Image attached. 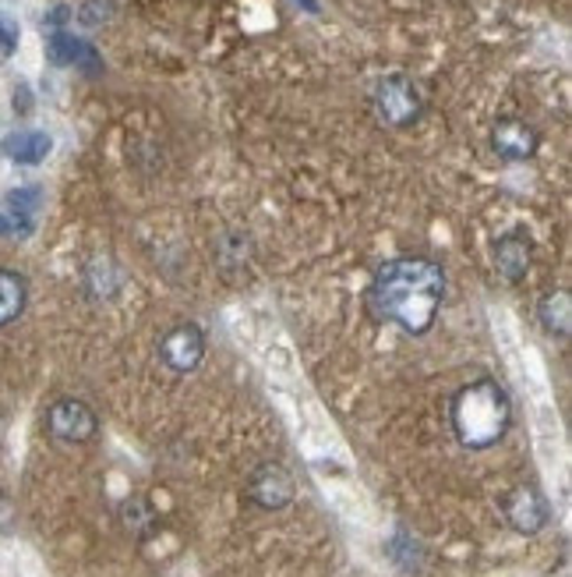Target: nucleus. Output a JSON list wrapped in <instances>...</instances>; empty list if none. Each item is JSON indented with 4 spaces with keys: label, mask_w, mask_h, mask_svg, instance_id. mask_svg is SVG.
<instances>
[{
    "label": "nucleus",
    "mask_w": 572,
    "mask_h": 577,
    "mask_svg": "<svg viewBox=\"0 0 572 577\" xmlns=\"http://www.w3.org/2000/svg\"><path fill=\"white\" fill-rule=\"evenodd\" d=\"M446 298V273L431 259L403 255L386 263L368 287V312L375 323H389L410 337L428 334Z\"/></svg>",
    "instance_id": "1"
},
{
    "label": "nucleus",
    "mask_w": 572,
    "mask_h": 577,
    "mask_svg": "<svg viewBox=\"0 0 572 577\" xmlns=\"http://www.w3.org/2000/svg\"><path fill=\"white\" fill-rule=\"evenodd\" d=\"M449 422L457 440L471 450H488L509 432L512 404L495 380H474L452 397Z\"/></svg>",
    "instance_id": "2"
},
{
    "label": "nucleus",
    "mask_w": 572,
    "mask_h": 577,
    "mask_svg": "<svg viewBox=\"0 0 572 577\" xmlns=\"http://www.w3.org/2000/svg\"><path fill=\"white\" fill-rule=\"evenodd\" d=\"M47 432L57 443H89L99 432V418L85 400L61 397L47 408Z\"/></svg>",
    "instance_id": "3"
},
{
    "label": "nucleus",
    "mask_w": 572,
    "mask_h": 577,
    "mask_svg": "<svg viewBox=\"0 0 572 577\" xmlns=\"http://www.w3.org/2000/svg\"><path fill=\"white\" fill-rule=\"evenodd\" d=\"M375 110L378 118L386 121L389 128H406L421 118V93L417 85L403 79V75H392L386 79L375 89Z\"/></svg>",
    "instance_id": "4"
},
{
    "label": "nucleus",
    "mask_w": 572,
    "mask_h": 577,
    "mask_svg": "<svg viewBox=\"0 0 572 577\" xmlns=\"http://www.w3.org/2000/svg\"><path fill=\"white\" fill-rule=\"evenodd\" d=\"M247 500L255 503L261 510H283L290 507L293 500V474L276 465V460H266V465H258L252 471V479H247Z\"/></svg>",
    "instance_id": "5"
},
{
    "label": "nucleus",
    "mask_w": 572,
    "mask_h": 577,
    "mask_svg": "<svg viewBox=\"0 0 572 577\" xmlns=\"http://www.w3.org/2000/svg\"><path fill=\"white\" fill-rule=\"evenodd\" d=\"M159 358L163 365L173 372H195L205 358V337L198 326H170L163 337H159Z\"/></svg>",
    "instance_id": "6"
},
{
    "label": "nucleus",
    "mask_w": 572,
    "mask_h": 577,
    "mask_svg": "<svg viewBox=\"0 0 572 577\" xmlns=\"http://www.w3.org/2000/svg\"><path fill=\"white\" fill-rule=\"evenodd\" d=\"M506 521L520 531V536H537L548 525V500L537 493L534 485H516L502 503Z\"/></svg>",
    "instance_id": "7"
},
{
    "label": "nucleus",
    "mask_w": 572,
    "mask_h": 577,
    "mask_svg": "<svg viewBox=\"0 0 572 577\" xmlns=\"http://www.w3.org/2000/svg\"><path fill=\"white\" fill-rule=\"evenodd\" d=\"M491 142H495V153L502 156V160H512V164L531 160V156L537 153V132L526 121H516V118L498 121Z\"/></svg>",
    "instance_id": "8"
},
{
    "label": "nucleus",
    "mask_w": 572,
    "mask_h": 577,
    "mask_svg": "<svg viewBox=\"0 0 572 577\" xmlns=\"http://www.w3.org/2000/svg\"><path fill=\"white\" fill-rule=\"evenodd\" d=\"M531 263H534V249H531V241H526L523 235L498 238V244H495V266H498V273H502L509 284L523 280L526 269H531Z\"/></svg>",
    "instance_id": "9"
},
{
    "label": "nucleus",
    "mask_w": 572,
    "mask_h": 577,
    "mask_svg": "<svg viewBox=\"0 0 572 577\" xmlns=\"http://www.w3.org/2000/svg\"><path fill=\"white\" fill-rule=\"evenodd\" d=\"M50 57H53L57 64H68V68L99 71V53L85 39H75V36H68V33H57L50 39Z\"/></svg>",
    "instance_id": "10"
},
{
    "label": "nucleus",
    "mask_w": 572,
    "mask_h": 577,
    "mask_svg": "<svg viewBox=\"0 0 572 577\" xmlns=\"http://www.w3.org/2000/svg\"><path fill=\"white\" fill-rule=\"evenodd\" d=\"M25 301H28V287H25L22 273L0 269V326L19 320V315L25 312Z\"/></svg>",
    "instance_id": "11"
},
{
    "label": "nucleus",
    "mask_w": 572,
    "mask_h": 577,
    "mask_svg": "<svg viewBox=\"0 0 572 577\" xmlns=\"http://www.w3.org/2000/svg\"><path fill=\"white\" fill-rule=\"evenodd\" d=\"M39 209V192L36 189H19L8 195V235H28L33 230V216Z\"/></svg>",
    "instance_id": "12"
},
{
    "label": "nucleus",
    "mask_w": 572,
    "mask_h": 577,
    "mask_svg": "<svg viewBox=\"0 0 572 577\" xmlns=\"http://www.w3.org/2000/svg\"><path fill=\"white\" fill-rule=\"evenodd\" d=\"M4 153L14 164H39L50 153V139L42 132H14L4 139Z\"/></svg>",
    "instance_id": "13"
},
{
    "label": "nucleus",
    "mask_w": 572,
    "mask_h": 577,
    "mask_svg": "<svg viewBox=\"0 0 572 577\" xmlns=\"http://www.w3.org/2000/svg\"><path fill=\"white\" fill-rule=\"evenodd\" d=\"M540 320L551 334H569V294H548L540 301Z\"/></svg>",
    "instance_id": "14"
},
{
    "label": "nucleus",
    "mask_w": 572,
    "mask_h": 577,
    "mask_svg": "<svg viewBox=\"0 0 572 577\" xmlns=\"http://www.w3.org/2000/svg\"><path fill=\"white\" fill-rule=\"evenodd\" d=\"M121 521H124V528L145 536V531H153L156 514L149 510V503H145L142 496H131V500H124V507H121Z\"/></svg>",
    "instance_id": "15"
},
{
    "label": "nucleus",
    "mask_w": 572,
    "mask_h": 577,
    "mask_svg": "<svg viewBox=\"0 0 572 577\" xmlns=\"http://www.w3.org/2000/svg\"><path fill=\"white\" fill-rule=\"evenodd\" d=\"M110 11H113L110 0H89V4L82 8V22L85 25H99V22L110 19Z\"/></svg>",
    "instance_id": "16"
},
{
    "label": "nucleus",
    "mask_w": 572,
    "mask_h": 577,
    "mask_svg": "<svg viewBox=\"0 0 572 577\" xmlns=\"http://www.w3.org/2000/svg\"><path fill=\"white\" fill-rule=\"evenodd\" d=\"M0 47H4V50L14 47V28H8L4 22H0Z\"/></svg>",
    "instance_id": "17"
},
{
    "label": "nucleus",
    "mask_w": 572,
    "mask_h": 577,
    "mask_svg": "<svg viewBox=\"0 0 572 577\" xmlns=\"http://www.w3.org/2000/svg\"><path fill=\"white\" fill-rule=\"evenodd\" d=\"M0 235H8V220H4V216H0Z\"/></svg>",
    "instance_id": "18"
}]
</instances>
